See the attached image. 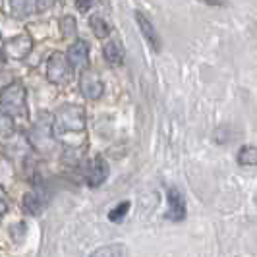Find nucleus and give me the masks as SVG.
I'll list each match as a JSON object with an SVG mask.
<instances>
[{"label": "nucleus", "instance_id": "obj_20", "mask_svg": "<svg viewBox=\"0 0 257 257\" xmlns=\"http://www.w3.org/2000/svg\"><path fill=\"white\" fill-rule=\"evenodd\" d=\"M203 4H209V6H224V0H199Z\"/></svg>", "mask_w": 257, "mask_h": 257}, {"label": "nucleus", "instance_id": "obj_11", "mask_svg": "<svg viewBox=\"0 0 257 257\" xmlns=\"http://www.w3.org/2000/svg\"><path fill=\"white\" fill-rule=\"evenodd\" d=\"M136 22H138L140 31H142L143 39L147 41V45H149L155 52L161 51V37H159V33H157L155 26L151 24V20H149L143 12H136Z\"/></svg>", "mask_w": 257, "mask_h": 257}, {"label": "nucleus", "instance_id": "obj_10", "mask_svg": "<svg viewBox=\"0 0 257 257\" xmlns=\"http://www.w3.org/2000/svg\"><path fill=\"white\" fill-rule=\"evenodd\" d=\"M79 89L83 93V97H87L89 101H95V99H99L103 95L104 87H103V81L99 79L97 74L83 70V76L79 79Z\"/></svg>", "mask_w": 257, "mask_h": 257}, {"label": "nucleus", "instance_id": "obj_3", "mask_svg": "<svg viewBox=\"0 0 257 257\" xmlns=\"http://www.w3.org/2000/svg\"><path fill=\"white\" fill-rule=\"evenodd\" d=\"M0 104L6 112L12 116L26 114L27 110V93L22 83H10L0 93Z\"/></svg>", "mask_w": 257, "mask_h": 257}, {"label": "nucleus", "instance_id": "obj_16", "mask_svg": "<svg viewBox=\"0 0 257 257\" xmlns=\"http://www.w3.org/2000/svg\"><path fill=\"white\" fill-rule=\"evenodd\" d=\"M14 134V120L12 114L0 108V138H10Z\"/></svg>", "mask_w": 257, "mask_h": 257}, {"label": "nucleus", "instance_id": "obj_2", "mask_svg": "<svg viewBox=\"0 0 257 257\" xmlns=\"http://www.w3.org/2000/svg\"><path fill=\"white\" fill-rule=\"evenodd\" d=\"M54 130L56 136L62 134H83L85 130V112L76 104H64L54 114Z\"/></svg>", "mask_w": 257, "mask_h": 257}, {"label": "nucleus", "instance_id": "obj_18", "mask_svg": "<svg viewBox=\"0 0 257 257\" xmlns=\"http://www.w3.org/2000/svg\"><path fill=\"white\" fill-rule=\"evenodd\" d=\"M93 255L101 257V255H126V249L124 247H120V245H112V247H103V249H97Z\"/></svg>", "mask_w": 257, "mask_h": 257}, {"label": "nucleus", "instance_id": "obj_14", "mask_svg": "<svg viewBox=\"0 0 257 257\" xmlns=\"http://www.w3.org/2000/svg\"><path fill=\"white\" fill-rule=\"evenodd\" d=\"M238 165H240V167H255L257 165V147H253V145H244V147H240Z\"/></svg>", "mask_w": 257, "mask_h": 257}, {"label": "nucleus", "instance_id": "obj_7", "mask_svg": "<svg viewBox=\"0 0 257 257\" xmlns=\"http://www.w3.org/2000/svg\"><path fill=\"white\" fill-rule=\"evenodd\" d=\"M108 163L104 161L103 157H97L89 163V167L85 170V182L89 184L91 188H99L103 186L106 178H108Z\"/></svg>", "mask_w": 257, "mask_h": 257}, {"label": "nucleus", "instance_id": "obj_12", "mask_svg": "<svg viewBox=\"0 0 257 257\" xmlns=\"http://www.w3.org/2000/svg\"><path fill=\"white\" fill-rule=\"evenodd\" d=\"M51 0H10V10L14 12V16L26 18L31 14L43 10Z\"/></svg>", "mask_w": 257, "mask_h": 257}, {"label": "nucleus", "instance_id": "obj_13", "mask_svg": "<svg viewBox=\"0 0 257 257\" xmlns=\"http://www.w3.org/2000/svg\"><path fill=\"white\" fill-rule=\"evenodd\" d=\"M103 54H104V60L112 66H120L124 62V56H126L124 47L120 45V41H108L103 47Z\"/></svg>", "mask_w": 257, "mask_h": 257}, {"label": "nucleus", "instance_id": "obj_6", "mask_svg": "<svg viewBox=\"0 0 257 257\" xmlns=\"http://www.w3.org/2000/svg\"><path fill=\"white\" fill-rule=\"evenodd\" d=\"M167 201H168L167 219L174 220V222L186 219V213H188V209H186V199H184V195H182V192L178 188H168Z\"/></svg>", "mask_w": 257, "mask_h": 257}, {"label": "nucleus", "instance_id": "obj_4", "mask_svg": "<svg viewBox=\"0 0 257 257\" xmlns=\"http://www.w3.org/2000/svg\"><path fill=\"white\" fill-rule=\"evenodd\" d=\"M74 76V66L70 64L68 54L64 52H52L47 64V77L54 85H64L70 83V79Z\"/></svg>", "mask_w": 257, "mask_h": 257}, {"label": "nucleus", "instance_id": "obj_1", "mask_svg": "<svg viewBox=\"0 0 257 257\" xmlns=\"http://www.w3.org/2000/svg\"><path fill=\"white\" fill-rule=\"evenodd\" d=\"M54 136H56V130H54V116L47 114V112H41L37 116V122L33 124V128L29 132V142L31 145L37 149L39 153L47 155L54 149Z\"/></svg>", "mask_w": 257, "mask_h": 257}, {"label": "nucleus", "instance_id": "obj_8", "mask_svg": "<svg viewBox=\"0 0 257 257\" xmlns=\"http://www.w3.org/2000/svg\"><path fill=\"white\" fill-rule=\"evenodd\" d=\"M68 60L74 66V70H87L89 66V45L83 39H77L68 49Z\"/></svg>", "mask_w": 257, "mask_h": 257}, {"label": "nucleus", "instance_id": "obj_22", "mask_svg": "<svg viewBox=\"0 0 257 257\" xmlns=\"http://www.w3.org/2000/svg\"><path fill=\"white\" fill-rule=\"evenodd\" d=\"M0 39H2V35H0Z\"/></svg>", "mask_w": 257, "mask_h": 257}, {"label": "nucleus", "instance_id": "obj_5", "mask_svg": "<svg viewBox=\"0 0 257 257\" xmlns=\"http://www.w3.org/2000/svg\"><path fill=\"white\" fill-rule=\"evenodd\" d=\"M33 49V41L29 35H16L4 43V54L10 60H24Z\"/></svg>", "mask_w": 257, "mask_h": 257}, {"label": "nucleus", "instance_id": "obj_21", "mask_svg": "<svg viewBox=\"0 0 257 257\" xmlns=\"http://www.w3.org/2000/svg\"><path fill=\"white\" fill-rule=\"evenodd\" d=\"M4 213H6V203H4L2 199H0V217H2Z\"/></svg>", "mask_w": 257, "mask_h": 257}, {"label": "nucleus", "instance_id": "obj_17", "mask_svg": "<svg viewBox=\"0 0 257 257\" xmlns=\"http://www.w3.org/2000/svg\"><path fill=\"white\" fill-rule=\"evenodd\" d=\"M130 207H132L130 201H122L120 205H116L114 209H110V211H108V220H112V222H120V220H124V217L128 215Z\"/></svg>", "mask_w": 257, "mask_h": 257}, {"label": "nucleus", "instance_id": "obj_19", "mask_svg": "<svg viewBox=\"0 0 257 257\" xmlns=\"http://www.w3.org/2000/svg\"><path fill=\"white\" fill-rule=\"evenodd\" d=\"M93 4V0H76V6L81 10V12H87Z\"/></svg>", "mask_w": 257, "mask_h": 257}, {"label": "nucleus", "instance_id": "obj_15", "mask_svg": "<svg viewBox=\"0 0 257 257\" xmlns=\"http://www.w3.org/2000/svg\"><path fill=\"white\" fill-rule=\"evenodd\" d=\"M89 26H91V29H93V33H95V37L97 39L108 37V35H110V31H112V27L108 26L101 16H93V18L89 20Z\"/></svg>", "mask_w": 257, "mask_h": 257}, {"label": "nucleus", "instance_id": "obj_9", "mask_svg": "<svg viewBox=\"0 0 257 257\" xmlns=\"http://www.w3.org/2000/svg\"><path fill=\"white\" fill-rule=\"evenodd\" d=\"M49 203V193L45 188H35L26 193L24 197V211L26 215H39Z\"/></svg>", "mask_w": 257, "mask_h": 257}]
</instances>
